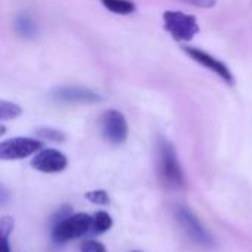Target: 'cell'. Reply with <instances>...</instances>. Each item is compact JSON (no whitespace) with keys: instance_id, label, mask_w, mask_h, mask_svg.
Here are the masks:
<instances>
[{"instance_id":"6da1fadb","label":"cell","mask_w":252,"mask_h":252,"mask_svg":"<svg viewBox=\"0 0 252 252\" xmlns=\"http://www.w3.org/2000/svg\"><path fill=\"white\" fill-rule=\"evenodd\" d=\"M158 174L164 186L180 189L185 186V174L173 145L165 140H158Z\"/></svg>"},{"instance_id":"7a4b0ae2","label":"cell","mask_w":252,"mask_h":252,"mask_svg":"<svg viewBox=\"0 0 252 252\" xmlns=\"http://www.w3.org/2000/svg\"><path fill=\"white\" fill-rule=\"evenodd\" d=\"M93 217L89 214H71L59 223L53 224L52 239L58 244L68 242L71 239L81 238L87 233H92Z\"/></svg>"},{"instance_id":"3957f363","label":"cell","mask_w":252,"mask_h":252,"mask_svg":"<svg viewBox=\"0 0 252 252\" xmlns=\"http://www.w3.org/2000/svg\"><path fill=\"white\" fill-rule=\"evenodd\" d=\"M164 28L177 41H190L199 32L198 19L180 10H165L162 13Z\"/></svg>"},{"instance_id":"277c9868","label":"cell","mask_w":252,"mask_h":252,"mask_svg":"<svg viewBox=\"0 0 252 252\" xmlns=\"http://www.w3.org/2000/svg\"><path fill=\"white\" fill-rule=\"evenodd\" d=\"M99 127L103 139L114 145L124 143L128 136L127 120L124 114L117 109H109L103 112L99 120Z\"/></svg>"},{"instance_id":"5b68a950","label":"cell","mask_w":252,"mask_h":252,"mask_svg":"<svg viewBox=\"0 0 252 252\" xmlns=\"http://www.w3.org/2000/svg\"><path fill=\"white\" fill-rule=\"evenodd\" d=\"M183 50H185V53L188 56H190V59H193L195 62H198L199 65H202L208 71L214 72L226 84H229V86H233L235 84V77H233V72L230 71V68L224 62H221L220 59H217L216 56H213L208 52L201 50L198 47L183 46Z\"/></svg>"},{"instance_id":"8992f818","label":"cell","mask_w":252,"mask_h":252,"mask_svg":"<svg viewBox=\"0 0 252 252\" xmlns=\"http://www.w3.org/2000/svg\"><path fill=\"white\" fill-rule=\"evenodd\" d=\"M52 100L56 103L63 105H87V103H97L103 97L102 94L78 86H63L58 87L52 92Z\"/></svg>"},{"instance_id":"52a82bcc","label":"cell","mask_w":252,"mask_h":252,"mask_svg":"<svg viewBox=\"0 0 252 252\" xmlns=\"http://www.w3.org/2000/svg\"><path fill=\"white\" fill-rule=\"evenodd\" d=\"M41 142L31 137H13L1 142L0 145V159L13 161L27 158L41 149Z\"/></svg>"},{"instance_id":"ba28073f","label":"cell","mask_w":252,"mask_h":252,"mask_svg":"<svg viewBox=\"0 0 252 252\" xmlns=\"http://www.w3.org/2000/svg\"><path fill=\"white\" fill-rule=\"evenodd\" d=\"M179 223L182 224V227L186 230V233L199 245H205V247H211L213 245V238L210 236V233L205 230V227L202 226V223L198 220V217L185 207H180L176 213Z\"/></svg>"},{"instance_id":"9c48e42d","label":"cell","mask_w":252,"mask_h":252,"mask_svg":"<svg viewBox=\"0 0 252 252\" xmlns=\"http://www.w3.org/2000/svg\"><path fill=\"white\" fill-rule=\"evenodd\" d=\"M31 165L37 171L53 174L63 171L68 165V159L62 152L56 149H43L32 158Z\"/></svg>"},{"instance_id":"30bf717a","label":"cell","mask_w":252,"mask_h":252,"mask_svg":"<svg viewBox=\"0 0 252 252\" xmlns=\"http://www.w3.org/2000/svg\"><path fill=\"white\" fill-rule=\"evenodd\" d=\"M15 30L24 38H34L38 34L37 22L27 12H22V13H19L16 16V19H15Z\"/></svg>"},{"instance_id":"8fae6325","label":"cell","mask_w":252,"mask_h":252,"mask_svg":"<svg viewBox=\"0 0 252 252\" xmlns=\"http://www.w3.org/2000/svg\"><path fill=\"white\" fill-rule=\"evenodd\" d=\"M102 4L112 13L130 15L136 10V4L131 0H100Z\"/></svg>"},{"instance_id":"7c38bea8","label":"cell","mask_w":252,"mask_h":252,"mask_svg":"<svg viewBox=\"0 0 252 252\" xmlns=\"http://www.w3.org/2000/svg\"><path fill=\"white\" fill-rule=\"evenodd\" d=\"M112 227V219L108 213L105 211H97L93 216V226H92V233L100 235L108 232Z\"/></svg>"},{"instance_id":"4fadbf2b","label":"cell","mask_w":252,"mask_h":252,"mask_svg":"<svg viewBox=\"0 0 252 252\" xmlns=\"http://www.w3.org/2000/svg\"><path fill=\"white\" fill-rule=\"evenodd\" d=\"M22 112L21 106L7 100H0V118L1 121H7V120H15L16 117H19Z\"/></svg>"},{"instance_id":"5bb4252c","label":"cell","mask_w":252,"mask_h":252,"mask_svg":"<svg viewBox=\"0 0 252 252\" xmlns=\"http://www.w3.org/2000/svg\"><path fill=\"white\" fill-rule=\"evenodd\" d=\"M35 134L40 137V139H44V140H49V142H63L65 140V134L61 131V130H56V128H50V127H43V128H38L35 130Z\"/></svg>"},{"instance_id":"9a60e30c","label":"cell","mask_w":252,"mask_h":252,"mask_svg":"<svg viewBox=\"0 0 252 252\" xmlns=\"http://www.w3.org/2000/svg\"><path fill=\"white\" fill-rule=\"evenodd\" d=\"M86 199L97 204V205H108L109 204V195L105 190H92L86 193Z\"/></svg>"},{"instance_id":"2e32d148","label":"cell","mask_w":252,"mask_h":252,"mask_svg":"<svg viewBox=\"0 0 252 252\" xmlns=\"http://www.w3.org/2000/svg\"><path fill=\"white\" fill-rule=\"evenodd\" d=\"M81 252H106V248L96 241H84L80 247Z\"/></svg>"},{"instance_id":"e0dca14e","label":"cell","mask_w":252,"mask_h":252,"mask_svg":"<svg viewBox=\"0 0 252 252\" xmlns=\"http://www.w3.org/2000/svg\"><path fill=\"white\" fill-rule=\"evenodd\" d=\"M0 230H1V239H7L9 233L13 230V220L10 217H3L0 221Z\"/></svg>"},{"instance_id":"ac0fdd59","label":"cell","mask_w":252,"mask_h":252,"mask_svg":"<svg viewBox=\"0 0 252 252\" xmlns=\"http://www.w3.org/2000/svg\"><path fill=\"white\" fill-rule=\"evenodd\" d=\"M71 214H72L71 208H69L68 205H63V207H62V208H59V211L53 216L52 223H53V224H56V223H59L61 220H63V219H66L68 216H71Z\"/></svg>"},{"instance_id":"d6986e66","label":"cell","mask_w":252,"mask_h":252,"mask_svg":"<svg viewBox=\"0 0 252 252\" xmlns=\"http://www.w3.org/2000/svg\"><path fill=\"white\" fill-rule=\"evenodd\" d=\"M185 3H190L196 7H202V9H211L216 6L217 0H182Z\"/></svg>"},{"instance_id":"ffe728a7","label":"cell","mask_w":252,"mask_h":252,"mask_svg":"<svg viewBox=\"0 0 252 252\" xmlns=\"http://www.w3.org/2000/svg\"><path fill=\"white\" fill-rule=\"evenodd\" d=\"M131 252H142V251H131Z\"/></svg>"}]
</instances>
